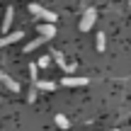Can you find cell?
<instances>
[{
  "label": "cell",
  "instance_id": "5",
  "mask_svg": "<svg viewBox=\"0 0 131 131\" xmlns=\"http://www.w3.org/2000/svg\"><path fill=\"white\" fill-rule=\"evenodd\" d=\"M22 37H24V32H12V34L0 37V49H3V46H10V44H15V41H19Z\"/></svg>",
  "mask_w": 131,
  "mask_h": 131
},
{
  "label": "cell",
  "instance_id": "13",
  "mask_svg": "<svg viewBox=\"0 0 131 131\" xmlns=\"http://www.w3.org/2000/svg\"><path fill=\"white\" fill-rule=\"evenodd\" d=\"M49 63H51V58H49V56H41V58L37 61V66H39V68H46Z\"/></svg>",
  "mask_w": 131,
  "mask_h": 131
},
{
  "label": "cell",
  "instance_id": "6",
  "mask_svg": "<svg viewBox=\"0 0 131 131\" xmlns=\"http://www.w3.org/2000/svg\"><path fill=\"white\" fill-rule=\"evenodd\" d=\"M37 32H39V37H44V39L49 41V39H53V34H56V27L44 22V24H39V29H37Z\"/></svg>",
  "mask_w": 131,
  "mask_h": 131
},
{
  "label": "cell",
  "instance_id": "14",
  "mask_svg": "<svg viewBox=\"0 0 131 131\" xmlns=\"http://www.w3.org/2000/svg\"><path fill=\"white\" fill-rule=\"evenodd\" d=\"M0 80H5V73H0Z\"/></svg>",
  "mask_w": 131,
  "mask_h": 131
},
{
  "label": "cell",
  "instance_id": "3",
  "mask_svg": "<svg viewBox=\"0 0 131 131\" xmlns=\"http://www.w3.org/2000/svg\"><path fill=\"white\" fill-rule=\"evenodd\" d=\"M61 85L63 88H83V85H88V78H75V75H66V78L61 80Z\"/></svg>",
  "mask_w": 131,
  "mask_h": 131
},
{
  "label": "cell",
  "instance_id": "11",
  "mask_svg": "<svg viewBox=\"0 0 131 131\" xmlns=\"http://www.w3.org/2000/svg\"><path fill=\"white\" fill-rule=\"evenodd\" d=\"M56 124L61 129H68L70 126V122H68V117H63V114H56Z\"/></svg>",
  "mask_w": 131,
  "mask_h": 131
},
{
  "label": "cell",
  "instance_id": "12",
  "mask_svg": "<svg viewBox=\"0 0 131 131\" xmlns=\"http://www.w3.org/2000/svg\"><path fill=\"white\" fill-rule=\"evenodd\" d=\"M3 83H5V85H7V88H10V90H19V85H17V83H15V80H12V78H10V75H5V80H3Z\"/></svg>",
  "mask_w": 131,
  "mask_h": 131
},
{
  "label": "cell",
  "instance_id": "7",
  "mask_svg": "<svg viewBox=\"0 0 131 131\" xmlns=\"http://www.w3.org/2000/svg\"><path fill=\"white\" fill-rule=\"evenodd\" d=\"M12 17H15V7H7V10H5V19H3V32H7V29H10Z\"/></svg>",
  "mask_w": 131,
  "mask_h": 131
},
{
  "label": "cell",
  "instance_id": "9",
  "mask_svg": "<svg viewBox=\"0 0 131 131\" xmlns=\"http://www.w3.org/2000/svg\"><path fill=\"white\" fill-rule=\"evenodd\" d=\"M44 41H46V39H44V37H39V39H34V41H29L27 46H24V51H34V49H39V46H41Z\"/></svg>",
  "mask_w": 131,
  "mask_h": 131
},
{
  "label": "cell",
  "instance_id": "8",
  "mask_svg": "<svg viewBox=\"0 0 131 131\" xmlns=\"http://www.w3.org/2000/svg\"><path fill=\"white\" fill-rule=\"evenodd\" d=\"M37 90L51 92V90H56V83H53V80H39V83H37Z\"/></svg>",
  "mask_w": 131,
  "mask_h": 131
},
{
  "label": "cell",
  "instance_id": "4",
  "mask_svg": "<svg viewBox=\"0 0 131 131\" xmlns=\"http://www.w3.org/2000/svg\"><path fill=\"white\" fill-rule=\"evenodd\" d=\"M51 58L58 63V68H61L63 73H73V70H75V66H70V63H66V61H63V53H61V51H53V53H51Z\"/></svg>",
  "mask_w": 131,
  "mask_h": 131
},
{
  "label": "cell",
  "instance_id": "10",
  "mask_svg": "<svg viewBox=\"0 0 131 131\" xmlns=\"http://www.w3.org/2000/svg\"><path fill=\"white\" fill-rule=\"evenodd\" d=\"M95 46H97V51H104V49H107V39H104L102 32L97 34V41H95Z\"/></svg>",
  "mask_w": 131,
  "mask_h": 131
},
{
  "label": "cell",
  "instance_id": "2",
  "mask_svg": "<svg viewBox=\"0 0 131 131\" xmlns=\"http://www.w3.org/2000/svg\"><path fill=\"white\" fill-rule=\"evenodd\" d=\"M95 17H97V12H95L92 7H90V10H85L83 19H80V32H88V29L95 24Z\"/></svg>",
  "mask_w": 131,
  "mask_h": 131
},
{
  "label": "cell",
  "instance_id": "1",
  "mask_svg": "<svg viewBox=\"0 0 131 131\" xmlns=\"http://www.w3.org/2000/svg\"><path fill=\"white\" fill-rule=\"evenodd\" d=\"M29 12H32V15H37V17H41L46 24H53V22H56V12H51V10H44L41 5H37V3H32V5H29Z\"/></svg>",
  "mask_w": 131,
  "mask_h": 131
}]
</instances>
